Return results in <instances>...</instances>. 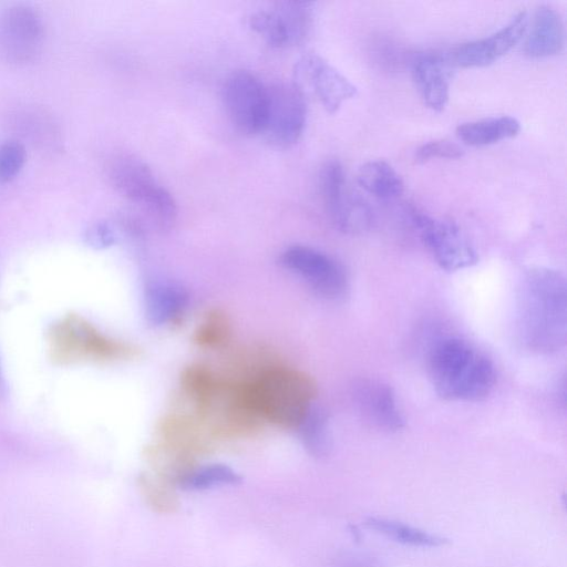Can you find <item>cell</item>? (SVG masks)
Instances as JSON below:
<instances>
[{
  "instance_id": "cell-1",
  "label": "cell",
  "mask_w": 567,
  "mask_h": 567,
  "mask_svg": "<svg viewBox=\"0 0 567 567\" xmlns=\"http://www.w3.org/2000/svg\"><path fill=\"white\" fill-rule=\"evenodd\" d=\"M516 330L532 352L551 354L567 339V284L548 267H533L520 279L516 298Z\"/></svg>"
},
{
  "instance_id": "cell-14",
  "label": "cell",
  "mask_w": 567,
  "mask_h": 567,
  "mask_svg": "<svg viewBox=\"0 0 567 567\" xmlns=\"http://www.w3.org/2000/svg\"><path fill=\"white\" fill-rule=\"evenodd\" d=\"M445 54L424 52L412 61V76L424 103L433 111H442L450 97V70Z\"/></svg>"
},
{
  "instance_id": "cell-11",
  "label": "cell",
  "mask_w": 567,
  "mask_h": 567,
  "mask_svg": "<svg viewBox=\"0 0 567 567\" xmlns=\"http://www.w3.org/2000/svg\"><path fill=\"white\" fill-rule=\"evenodd\" d=\"M529 23L526 11H519L511 21L488 37L462 43L445 53L451 66L482 68L496 62L525 35Z\"/></svg>"
},
{
  "instance_id": "cell-23",
  "label": "cell",
  "mask_w": 567,
  "mask_h": 567,
  "mask_svg": "<svg viewBox=\"0 0 567 567\" xmlns=\"http://www.w3.org/2000/svg\"><path fill=\"white\" fill-rule=\"evenodd\" d=\"M183 385L203 411L209 406L218 389L210 372L200 365L190 367L184 372Z\"/></svg>"
},
{
  "instance_id": "cell-4",
  "label": "cell",
  "mask_w": 567,
  "mask_h": 567,
  "mask_svg": "<svg viewBox=\"0 0 567 567\" xmlns=\"http://www.w3.org/2000/svg\"><path fill=\"white\" fill-rule=\"evenodd\" d=\"M105 171L113 188L154 226L167 229L174 224L176 202L143 159L127 152L115 153L107 159Z\"/></svg>"
},
{
  "instance_id": "cell-21",
  "label": "cell",
  "mask_w": 567,
  "mask_h": 567,
  "mask_svg": "<svg viewBox=\"0 0 567 567\" xmlns=\"http://www.w3.org/2000/svg\"><path fill=\"white\" fill-rule=\"evenodd\" d=\"M278 3L271 9L252 12L248 18L249 28L272 48L291 47L289 27Z\"/></svg>"
},
{
  "instance_id": "cell-26",
  "label": "cell",
  "mask_w": 567,
  "mask_h": 567,
  "mask_svg": "<svg viewBox=\"0 0 567 567\" xmlns=\"http://www.w3.org/2000/svg\"><path fill=\"white\" fill-rule=\"evenodd\" d=\"M464 155L463 148L447 140H434L422 144L415 152V161L425 163L432 158L456 159Z\"/></svg>"
},
{
  "instance_id": "cell-27",
  "label": "cell",
  "mask_w": 567,
  "mask_h": 567,
  "mask_svg": "<svg viewBox=\"0 0 567 567\" xmlns=\"http://www.w3.org/2000/svg\"><path fill=\"white\" fill-rule=\"evenodd\" d=\"M84 241L94 249H104L115 244L116 233L106 221H96L84 234Z\"/></svg>"
},
{
  "instance_id": "cell-18",
  "label": "cell",
  "mask_w": 567,
  "mask_h": 567,
  "mask_svg": "<svg viewBox=\"0 0 567 567\" xmlns=\"http://www.w3.org/2000/svg\"><path fill=\"white\" fill-rule=\"evenodd\" d=\"M357 183L365 192L380 199H394L404 190L402 177L382 159L362 164L357 173Z\"/></svg>"
},
{
  "instance_id": "cell-13",
  "label": "cell",
  "mask_w": 567,
  "mask_h": 567,
  "mask_svg": "<svg viewBox=\"0 0 567 567\" xmlns=\"http://www.w3.org/2000/svg\"><path fill=\"white\" fill-rule=\"evenodd\" d=\"M352 395L363 416L378 429L396 432L404 426L402 410L390 385L363 379L353 385Z\"/></svg>"
},
{
  "instance_id": "cell-8",
  "label": "cell",
  "mask_w": 567,
  "mask_h": 567,
  "mask_svg": "<svg viewBox=\"0 0 567 567\" xmlns=\"http://www.w3.org/2000/svg\"><path fill=\"white\" fill-rule=\"evenodd\" d=\"M319 190L326 213L336 228L343 233H361L370 227L368 206L347 187L340 162H326L319 173Z\"/></svg>"
},
{
  "instance_id": "cell-29",
  "label": "cell",
  "mask_w": 567,
  "mask_h": 567,
  "mask_svg": "<svg viewBox=\"0 0 567 567\" xmlns=\"http://www.w3.org/2000/svg\"><path fill=\"white\" fill-rule=\"evenodd\" d=\"M556 400L559 404L565 406L566 402V381L565 375H561L560 380L557 381L556 391H555Z\"/></svg>"
},
{
  "instance_id": "cell-20",
  "label": "cell",
  "mask_w": 567,
  "mask_h": 567,
  "mask_svg": "<svg viewBox=\"0 0 567 567\" xmlns=\"http://www.w3.org/2000/svg\"><path fill=\"white\" fill-rule=\"evenodd\" d=\"M365 526L400 544L414 547H439L447 543V539L426 530L380 517H368Z\"/></svg>"
},
{
  "instance_id": "cell-22",
  "label": "cell",
  "mask_w": 567,
  "mask_h": 567,
  "mask_svg": "<svg viewBox=\"0 0 567 567\" xmlns=\"http://www.w3.org/2000/svg\"><path fill=\"white\" fill-rule=\"evenodd\" d=\"M239 474L226 464H206L185 472L178 478V485L185 491H204L218 486L237 485Z\"/></svg>"
},
{
  "instance_id": "cell-15",
  "label": "cell",
  "mask_w": 567,
  "mask_h": 567,
  "mask_svg": "<svg viewBox=\"0 0 567 567\" xmlns=\"http://www.w3.org/2000/svg\"><path fill=\"white\" fill-rule=\"evenodd\" d=\"M565 45V28L560 14L549 6L534 13L524 51L532 58H548L560 53Z\"/></svg>"
},
{
  "instance_id": "cell-6",
  "label": "cell",
  "mask_w": 567,
  "mask_h": 567,
  "mask_svg": "<svg viewBox=\"0 0 567 567\" xmlns=\"http://www.w3.org/2000/svg\"><path fill=\"white\" fill-rule=\"evenodd\" d=\"M280 264L326 299H342L349 290V277L344 267L330 255L316 248L290 246L281 252Z\"/></svg>"
},
{
  "instance_id": "cell-7",
  "label": "cell",
  "mask_w": 567,
  "mask_h": 567,
  "mask_svg": "<svg viewBox=\"0 0 567 567\" xmlns=\"http://www.w3.org/2000/svg\"><path fill=\"white\" fill-rule=\"evenodd\" d=\"M411 219L421 240L445 271L454 272L477 262V254L462 229L452 220L435 219L413 209Z\"/></svg>"
},
{
  "instance_id": "cell-16",
  "label": "cell",
  "mask_w": 567,
  "mask_h": 567,
  "mask_svg": "<svg viewBox=\"0 0 567 567\" xmlns=\"http://www.w3.org/2000/svg\"><path fill=\"white\" fill-rule=\"evenodd\" d=\"M188 293L181 285L168 280H153L145 287L144 306L150 323L163 326L175 321L188 305Z\"/></svg>"
},
{
  "instance_id": "cell-12",
  "label": "cell",
  "mask_w": 567,
  "mask_h": 567,
  "mask_svg": "<svg viewBox=\"0 0 567 567\" xmlns=\"http://www.w3.org/2000/svg\"><path fill=\"white\" fill-rule=\"evenodd\" d=\"M297 78L306 80L324 110L333 114L357 95L355 85L316 53L305 54L296 64Z\"/></svg>"
},
{
  "instance_id": "cell-3",
  "label": "cell",
  "mask_w": 567,
  "mask_h": 567,
  "mask_svg": "<svg viewBox=\"0 0 567 567\" xmlns=\"http://www.w3.org/2000/svg\"><path fill=\"white\" fill-rule=\"evenodd\" d=\"M243 406L257 419L297 427L313 403V384L303 373L286 368L261 372L248 383L236 385Z\"/></svg>"
},
{
  "instance_id": "cell-19",
  "label": "cell",
  "mask_w": 567,
  "mask_h": 567,
  "mask_svg": "<svg viewBox=\"0 0 567 567\" xmlns=\"http://www.w3.org/2000/svg\"><path fill=\"white\" fill-rule=\"evenodd\" d=\"M305 449L315 457L326 456L331 447L329 415L327 411L312 403L296 427Z\"/></svg>"
},
{
  "instance_id": "cell-9",
  "label": "cell",
  "mask_w": 567,
  "mask_h": 567,
  "mask_svg": "<svg viewBox=\"0 0 567 567\" xmlns=\"http://www.w3.org/2000/svg\"><path fill=\"white\" fill-rule=\"evenodd\" d=\"M223 102L237 131L245 135L261 134L267 113V86L252 73L239 70L227 76Z\"/></svg>"
},
{
  "instance_id": "cell-17",
  "label": "cell",
  "mask_w": 567,
  "mask_h": 567,
  "mask_svg": "<svg viewBox=\"0 0 567 567\" xmlns=\"http://www.w3.org/2000/svg\"><path fill=\"white\" fill-rule=\"evenodd\" d=\"M520 128L517 118L503 115L462 123L456 127V135L467 145L486 146L516 136Z\"/></svg>"
},
{
  "instance_id": "cell-30",
  "label": "cell",
  "mask_w": 567,
  "mask_h": 567,
  "mask_svg": "<svg viewBox=\"0 0 567 567\" xmlns=\"http://www.w3.org/2000/svg\"><path fill=\"white\" fill-rule=\"evenodd\" d=\"M6 392H7V385H6L4 377L2 373V369H1V361H0V393L4 395Z\"/></svg>"
},
{
  "instance_id": "cell-24",
  "label": "cell",
  "mask_w": 567,
  "mask_h": 567,
  "mask_svg": "<svg viewBox=\"0 0 567 567\" xmlns=\"http://www.w3.org/2000/svg\"><path fill=\"white\" fill-rule=\"evenodd\" d=\"M229 322L220 310L209 311L195 331L194 340L202 347H217L229 336Z\"/></svg>"
},
{
  "instance_id": "cell-5",
  "label": "cell",
  "mask_w": 567,
  "mask_h": 567,
  "mask_svg": "<svg viewBox=\"0 0 567 567\" xmlns=\"http://www.w3.org/2000/svg\"><path fill=\"white\" fill-rule=\"evenodd\" d=\"M307 114L302 87L297 82H275L267 86V113L261 134L272 147L289 148L300 140Z\"/></svg>"
},
{
  "instance_id": "cell-10",
  "label": "cell",
  "mask_w": 567,
  "mask_h": 567,
  "mask_svg": "<svg viewBox=\"0 0 567 567\" xmlns=\"http://www.w3.org/2000/svg\"><path fill=\"white\" fill-rule=\"evenodd\" d=\"M44 24L31 7L14 4L0 13V54L12 62L32 60L40 51Z\"/></svg>"
},
{
  "instance_id": "cell-25",
  "label": "cell",
  "mask_w": 567,
  "mask_h": 567,
  "mask_svg": "<svg viewBox=\"0 0 567 567\" xmlns=\"http://www.w3.org/2000/svg\"><path fill=\"white\" fill-rule=\"evenodd\" d=\"M24 146L14 140L0 142V183L13 179L25 163Z\"/></svg>"
},
{
  "instance_id": "cell-28",
  "label": "cell",
  "mask_w": 567,
  "mask_h": 567,
  "mask_svg": "<svg viewBox=\"0 0 567 567\" xmlns=\"http://www.w3.org/2000/svg\"><path fill=\"white\" fill-rule=\"evenodd\" d=\"M333 567H381V563L369 555L344 554L334 560Z\"/></svg>"
},
{
  "instance_id": "cell-2",
  "label": "cell",
  "mask_w": 567,
  "mask_h": 567,
  "mask_svg": "<svg viewBox=\"0 0 567 567\" xmlns=\"http://www.w3.org/2000/svg\"><path fill=\"white\" fill-rule=\"evenodd\" d=\"M427 371L434 391L449 401L483 400L496 382L493 361L460 337L436 340L429 352Z\"/></svg>"
}]
</instances>
